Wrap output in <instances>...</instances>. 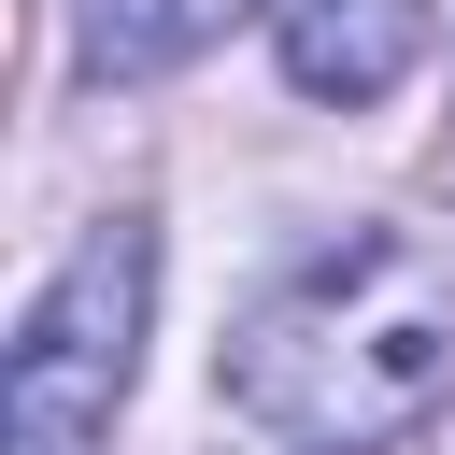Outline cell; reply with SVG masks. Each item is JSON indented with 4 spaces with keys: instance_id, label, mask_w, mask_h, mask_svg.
I'll return each mask as SVG.
<instances>
[{
    "instance_id": "cell-1",
    "label": "cell",
    "mask_w": 455,
    "mask_h": 455,
    "mask_svg": "<svg viewBox=\"0 0 455 455\" xmlns=\"http://www.w3.org/2000/svg\"><path fill=\"white\" fill-rule=\"evenodd\" d=\"M228 412L284 455H384L455 384V228H341L313 242L213 355Z\"/></svg>"
},
{
    "instance_id": "cell-2",
    "label": "cell",
    "mask_w": 455,
    "mask_h": 455,
    "mask_svg": "<svg viewBox=\"0 0 455 455\" xmlns=\"http://www.w3.org/2000/svg\"><path fill=\"white\" fill-rule=\"evenodd\" d=\"M142 327H156V228L100 213L0 355V455H114V412L142 384Z\"/></svg>"
},
{
    "instance_id": "cell-3",
    "label": "cell",
    "mask_w": 455,
    "mask_h": 455,
    "mask_svg": "<svg viewBox=\"0 0 455 455\" xmlns=\"http://www.w3.org/2000/svg\"><path fill=\"white\" fill-rule=\"evenodd\" d=\"M270 57L299 100H384L412 57H427V0H270Z\"/></svg>"
},
{
    "instance_id": "cell-4",
    "label": "cell",
    "mask_w": 455,
    "mask_h": 455,
    "mask_svg": "<svg viewBox=\"0 0 455 455\" xmlns=\"http://www.w3.org/2000/svg\"><path fill=\"white\" fill-rule=\"evenodd\" d=\"M228 14H256V0H85V71H100V85H156V71H185Z\"/></svg>"
}]
</instances>
